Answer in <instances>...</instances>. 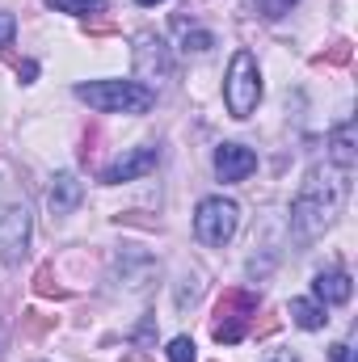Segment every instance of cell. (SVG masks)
Segmentation results:
<instances>
[{
	"label": "cell",
	"instance_id": "ac0fdd59",
	"mask_svg": "<svg viewBox=\"0 0 358 362\" xmlns=\"http://www.w3.org/2000/svg\"><path fill=\"white\" fill-rule=\"evenodd\" d=\"M169 362H194V341L190 337H173L169 341Z\"/></svg>",
	"mask_w": 358,
	"mask_h": 362
},
{
	"label": "cell",
	"instance_id": "9a60e30c",
	"mask_svg": "<svg viewBox=\"0 0 358 362\" xmlns=\"http://www.w3.org/2000/svg\"><path fill=\"white\" fill-rule=\"evenodd\" d=\"M34 291H38L42 299H68V286L55 282V270H51V266H38V274H34Z\"/></svg>",
	"mask_w": 358,
	"mask_h": 362
},
{
	"label": "cell",
	"instance_id": "cb8c5ba5",
	"mask_svg": "<svg viewBox=\"0 0 358 362\" xmlns=\"http://www.w3.org/2000/svg\"><path fill=\"white\" fill-rule=\"evenodd\" d=\"M274 329H278V316H274V312H266V316H262V325H258V337H270Z\"/></svg>",
	"mask_w": 358,
	"mask_h": 362
},
{
	"label": "cell",
	"instance_id": "4316f807",
	"mask_svg": "<svg viewBox=\"0 0 358 362\" xmlns=\"http://www.w3.org/2000/svg\"><path fill=\"white\" fill-rule=\"evenodd\" d=\"M274 362H299V358H295V354H278Z\"/></svg>",
	"mask_w": 358,
	"mask_h": 362
},
{
	"label": "cell",
	"instance_id": "9c48e42d",
	"mask_svg": "<svg viewBox=\"0 0 358 362\" xmlns=\"http://www.w3.org/2000/svg\"><path fill=\"white\" fill-rule=\"evenodd\" d=\"M258 169V152L245 144H219L215 148V173L219 181H245Z\"/></svg>",
	"mask_w": 358,
	"mask_h": 362
},
{
	"label": "cell",
	"instance_id": "603a6c76",
	"mask_svg": "<svg viewBox=\"0 0 358 362\" xmlns=\"http://www.w3.org/2000/svg\"><path fill=\"white\" fill-rule=\"evenodd\" d=\"M329 362H354V350H350L346 341H337V346L329 350Z\"/></svg>",
	"mask_w": 358,
	"mask_h": 362
},
{
	"label": "cell",
	"instance_id": "ffe728a7",
	"mask_svg": "<svg viewBox=\"0 0 358 362\" xmlns=\"http://www.w3.org/2000/svg\"><path fill=\"white\" fill-rule=\"evenodd\" d=\"M114 30H118V25H114L110 17H97V21H85V34H89V38H105V34H114Z\"/></svg>",
	"mask_w": 358,
	"mask_h": 362
},
{
	"label": "cell",
	"instance_id": "7c38bea8",
	"mask_svg": "<svg viewBox=\"0 0 358 362\" xmlns=\"http://www.w3.org/2000/svg\"><path fill=\"white\" fill-rule=\"evenodd\" d=\"M350 291H354V282H350V274L346 270H329V274H316V282H312V295L329 308V303H346L350 299Z\"/></svg>",
	"mask_w": 358,
	"mask_h": 362
},
{
	"label": "cell",
	"instance_id": "ba28073f",
	"mask_svg": "<svg viewBox=\"0 0 358 362\" xmlns=\"http://www.w3.org/2000/svg\"><path fill=\"white\" fill-rule=\"evenodd\" d=\"M156 165H161V152H156V148H135V152L118 156L114 165H105V169H101V181H105V185L135 181V177H144V173H152Z\"/></svg>",
	"mask_w": 358,
	"mask_h": 362
},
{
	"label": "cell",
	"instance_id": "30bf717a",
	"mask_svg": "<svg viewBox=\"0 0 358 362\" xmlns=\"http://www.w3.org/2000/svg\"><path fill=\"white\" fill-rule=\"evenodd\" d=\"M329 160H333V169H342V173H350V169L358 165V127H354V118H346V122L333 127V135H329Z\"/></svg>",
	"mask_w": 358,
	"mask_h": 362
},
{
	"label": "cell",
	"instance_id": "5b68a950",
	"mask_svg": "<svg viewBox=\"0 0 358 362\" xmlns=\"http://www.w3.org/2000/svg\"><path fill=\"white\" fill-rule=\"evenodd\" d=\"M258 312V295L253 291H245V286H228L224 295H219V303H215V341L219 346H236L245 333H249V316Z\"/></svg>",
	"mask_w": 358,
	"mask_h": 362
},
{
	"label": "cell",
	"instance_id": "d4e9b609",
	"mask_svg": "<svg viewBox=\"0 0 358 362\" xmlns=\"http://www.w3.org/2000/svg\"><path fill=\"white\" fill-rule=\"evenodd\" d=\"M17 72H21L25 81H34V76H38V68H34V64H17Z\"/></svg>",
	"mask_w": 358,
	"mask_h": 362
},
{
	"label": "cell",
	"instance_id": "484cf974",
	"mask_svg": "<svg viewBox=\"0 0 358 362\" xmlns=\"http://www.w3.org/2000/svg\"><path fill=\"white\" fill-rule=\"evenodd\" d=\"M122 362H152V358H148V354H139V350H135V354H122Z\"/></svg>",
	"mask_w": 358,
	"mask_h": 362
},
{
	"label": "cell",
	"instance_id": "2e32d148",
	"mask_svg": "<svg viewBox=\"0 0 358 362\" xmlns=\"http://www.w3.org/2000/svg\"><path fill=\"white\" fill-rule=\"evenodd\" d=\"M47 8H59V13H76V17H85V13H101L105 8V0H42Z\"/></svg>",
	"mask_w": 358,
	"mask_h": 362
},
{
	"label": "cell",
	"instance_id": "277c9868",
	"mask_svg": "<svg viewBox=\"0 0 358 362\" xmlns=\"http://www.w3.org/2000/svg\"><path fill=\"white\" fill-rule=\"evenodd\" d=\"M236 228H241V206H236L232 198L215 194V198H202V202H198L194 232H198V240H202V245L224 249V245L236 236Z\"/></svg>",
	"mask_w": 358,
	"mask_h": 362
},
{
	"label": "cell",
	"instance_id": "4fadbf2b",
	"mask_svg": "<svg viewBox=\"0 0 358 362\" xmlns=\"http://www.w3.org/2000/svg\"><path fill=\"white\" fill-rule=\"evenodd\" d=\"M291 320L299 325V329H308V333H316V329H325V308L321 303H312V299H291Z\"/></svg>",
	"mask_w": 358,
	"mask_h": 362
},
{
	"label": "cell",
	"instance_id": "5bb4252c",
	"mask_svg": "<svg viewBox=\"0 0 358 362\" xmlns=\"http://www.w3.org/2000/svg\"><path fill=\"white\" fill-rule=\"evenodd\" d=\"M173 25H178L181 42H185V51H211V47H215V34H211V30H198V25H190L185 17H178Z\"/></svg>",
	"mask_w": 358,
	"mask_h": 362
},
{
	"label": "cell",
	"instance_id": "7402d4cb",
	"mask_svg": "<svg viewBox=\"0 0 358 362\" xmlns=\"http://www.w3.org/2000/svg\"><path fill=\"white\" fill-rule=\"evenodd\" d=\"M13 34H17V21H13L8 13H0V47H8V42H13Z\"/></svg>",
	"mask_w": 358,
	"mask_h": 362
},
{
	"label": "cell",
	"instance_id": "3957f363",
	"mask_svg": "<svg viewBox=\"0 0 358 362\" xmlns=\"http://www.w3.org/2000/svg\"><path fill=\"white\" fill-rule=\"evenodd\" d=\"M224 101H228V114L232 118H249L262 101V72H258V59L249 51H236L232 64H228V81H224Z\"/></svg>",
	"mask_w": 358,
	"mask_h": 362
},
{
	"label": "cell",
	"instance_id": "e0dca14e",
	"mask_svg": "<svg viewBox=\"0 0 358 362\" xmlns=\"http://www.w3.org/2000/svg\"><path fill=\"white\" fill-rule=\"evenodd\" d=\"M342 64H350V42L346 38L333 42L325 55H312V68H342Z\"/></svg>",
	"mask_w": 358,
	"mask_h": 362
},
{
	"label": "cell",
	"instance_id": "8992f818",
	"mask_svg": "<svg viewBox=\"0 0 358 362\" xmlns=\"http://www.w3.org/2000/svg\"><path fill=\"white\" fill-rule=\"evenodd\" d=\"M30 245V211L25 202H8L0 198V262H21Z\"/></svg>",
	"mask_w": 358,
	"mask_h": 362
},
{
	"label": "cell",
	"instance_id": "6da1fadb",
	"mask_svg": "<svg viewBox=\"0 0 358 362\" xmlns=\"http://www.w3.org/2000/svg\"><path fill=\"white\" fill-rule=\"evenodd\" d=\"M346 177H350V173H342V169H312V173L304 177L295 202H291V228H295V236L312 240V236H321V232L342 215Z\"/></svg>",
	"mask_w": 358,
	"mask_h": 362
},
{
	"label": "cell",
	"instance_id": "44dd1931",
	"mask_svg": "<svg viewBox=\"0 0 358 362\" xmlns=\"http://www.w3.org/2000/svg\"><path fill=\"white\" fill-rule=\"evenodd\" d=\"M25 329L38 337V333H47V329H51V320H47L42 312H25Z\"/></svg>",
	"mask_w": 358,
	"mask_h": 362
},
{
	"label": "cell",
	"instance_id": "f1b7e54d",
	"mask_svg": "<svg viewBox=\"0 0 358 362\" xmlns=\"http://www.w3.org/2000/svg\"><path fill=\"white\" fill-rule=\"evenodd\" d=\"M0 350H4V333H0Z\"/></svg>",
	"mask_w": 358,
	"mask_h": 362
},
{
	"label": "cell",
	"instance_id": "8fae6325",
	"mask_svg": "<svg viewBox=\"0 0 358 362\" xmlns=\"http://www.w3.org/2000/svg\"><path fill=\"white\" fill-rule=\"evenodd\" d=\"M81 198H85V185L72 177V173H59V177L51 181V189H47L51 215H72V211L81 206Z\"/></svg>",
	"mask_w": 358,
	"mask_h": 362
},
{
	"label": "cell",
	"instance_id": "d6986e66",
	"mask_svg": "<svg viewBox=\"0 0 358 362\" xmlns=\"http://www.w3.org/2000/svg\"><path fill=\"white\" fill-rule=\"evenodd\" d=\"M253 4H258V13H262V17H270V21H274V17L291 13V4H295V0H253Z\"/></svg>",
	"mask_w": 358,
	"mask_h": 362
},
{
	"label": "cell",
	"instance_id": "7a4b0ae2",
	"mask_svg": "<svg viewBox=\"0 0 358 362\" xmlns=\"http://www.w3.org/2000/svg\"><path fill=\"white\" fill-rule=\"evenodd\" d=\"M76 97L101 114H148L156 101V93L139 81H89V85H76Z\"/></svg>",
	"mask_w": 358,
	"mask_h": 362
},
{
	"label": "cell",
	"instance_id": "52a82bcc",
	"mask_svg": "<svg viewBox=\"0 0 358 362\" xmlns=\"http://www.w3.org/2000/svg\"><path fill=\"white\" fill-rule=\"evenodd\" d=\"M135 76L139 81H169L173 76V55H169L165 38L152 30L135 34Z\"/></svg>",
	"mask_w": 358,
	"mask_h": 362
},
{
	"label": "cell",
	"instance_id": "83f0119b",
	"mask_svg": "<svg viewBox=\"0 0 358 362\" xmlns=\"http://www.w3.org/2000/svg\"><path fill=\"white\" fill-rule=\"evenodd\" d=\"M139 4H161V0H139Z\"/></svg>",
	"mask_w": 358,
	"mask_h": 362
}]
</instances>
